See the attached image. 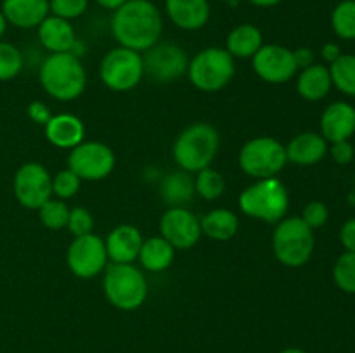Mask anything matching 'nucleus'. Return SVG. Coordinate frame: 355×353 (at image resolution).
Segmentation results:
<instances>
[{"label":"nucleus","mask_w":355,"mask_h":353,"mask_svg":"<svg viewBox=\"0 0 355 353\" xmlns=\"http://www.w3.org/2000/svg\"><path fill=\"white\" fill-rule=\"evenodd\" d=\"M28 116H30V120L33 121V123L37 125H47V121L52 118V113L51 109H49L47 104L40 102V100H33V102L28 106Z\"/></svg>","instance_id":"58836bf2"},{"label":"nucleus","mask_w":355,"mask_h":353,"mask_svg":"<svg viewBox=\"0 0 355 353\" xmlns=\"http://www.w3.org/2000/svg\"><path fill=\"white\" fill-rule=\"evenodd\" d=\"M355 134V107L345 100L329 104L321 116V135L326 142L350 141Z\"/></svg>","instance_id":"dca6fc26"},{"label":"nucleus","mask_w":355,"mask_h":353,"mask_svg":"<svg viewBox=\"0 0 355 353\" xmlns=\"http://www.w3.org/2000/svg\"><path fill=\"white\" fill-rule=\"evenodd\" d=\"M38 40L51 54H58V52H71L78 38L75 28L68 19L47 16L38 24Z\"/></svg>","instance_id":"412c9836"},{"label":"nucleus","mask_w":355,"mask_h":353,"mask_svg":"<svg viewBox=\"0 0 355 353\" xmlns=\"http://www.w3.org/2000/svg\"><path fill=\"white\" fill-rule=\"evenodd\" d=\"M101 80L114 92H128L141 83L144 76V62L141 52L127 47H116L101 61Z\"/></svg>","instance_id":"1a4fd4ad"},{"label":"nucleus","mask_w":355,"mask_h":353,"mask_svg":"<svg viewBox=\"0 0 355 353\" xmlns=\"http://www.w3.org/2000/svg\"><path fill=\"white\" fill-rule=\"evenodd\" d=\"M114 152L103 142H82L71 149L68 156V168L80 180H103L113 172Z\"/></svg>","instance_id":"f8f14e48"},{"label":"nucleus","mask_w":355,"mask_h":353,"mask_svg":"<svg viewBox=\"0 0 355 353\" xmlns=\"http://www.w3.org/2000/svg\"><path fill=\"white\" fill-rule=\"evenodd\" d=\"M290 206V194L286 185L276 176L260 179L246 187L239 196V208L255 220L277 224L283 220Z\"/></svg>","instance_id":"20e7f679"},{"label":"nucleus","mask_w":355,"mask_h":353,"mask_svg":"<svg viewBox=\"0 0 355 353\" xmlns=\"http://www.w3.org/2000/svg\"><path fill=\"white\" fill-rule=\"evenodd\" d=\"M104 242L111 263H134L139 258L144 239L137 227L125 224L114 227Z\"/></svg>","instance_id":"f3484780"},{"label":"nucleus","mask_w":355,"mask_h":353,"mask_svg":"<svg viewBox=\"0 0 355 353\" xmlns=\"http://www.w3.org/2000/svg\"><path fill=\"white\" fill-rule=\"evenodd\" d=\"M329 154L335 159L338 165H349L354 159V145L350 144V141H342V142H333L331 147H328Z\"/></svg>","instance_id":"4c0bfd02"},{"label":"nucleus","mask_w":355,"mask_h":353,"mask_svg":"<svg viewBox=\"0 0 355 353\" xmlns=\"http://www.w3.org/2000/svg\"><path fill=\"white\" fill-rule=\"evenodd\" d=\"M23 69V54L9 42H0V82L16 78Z\"/></svg>","instance_id":"473e14b6"},{"label":"nucleus","mask_w":355,"mask_h":353,"mask_svg":"<svg viewBox=\"0 0 355 353\" xmlns=\"http://www.w3.org/2000/svg\"><path fill=\"white\" fill-rule=\"evenodd\" d=\"M329 75L336 89L345 96L355 97V55L342 54L329 64Z\"/></svg>","instance_id":"cd10ccee"},{"label":"nucleus","mask_w":355,"mask_h":353,"mask_svg":"<svg viewBox=\"0 0 355 353\" xmlns=\"http://www.w3.org/2000/svg\"><path fill=\"white\" fill-rule=\"evenodd\" d=\"M220 145V137L210 123H193L184 128L173 142V159L180 170L198 173L208 168L215 159Z\"/></svg>","instance_id":"7ed1b4c3"},{"label":"nucleus","mask_w":355,"mask_h":353,"mask_svg":"<svg viewBox=\"0 0 355 353\" xmlns=\"http://www.w3.org/2000/svg\"><path fill=\"white\" fill-rule=\"evenodd\" d=\"M340 241L345 251L355 253V218H350L340 228Z\"/></svg>","instance_id":"ea45409f"},{"label":"nucleus","mask_w":355,"mask_h":353,"mask_svg":"<svg viewBox=\"0 0 355 353\" xmlns=\"http://www.w3.org/2000/svg\"><path fill=\"white\" fill-rule=\"evenodd\" d=\"M321 54H322V59H324L326 62H329V64H331V62H335L336 59L342 55V51H340V47L336 44H333V42H328V44H324V47H322Z\"/></svg>","instance_id":"79ce46f5"},{"label":"nucleus","mask_w":355,"mask_h":353,"mask_svg":"<svg viewBox=\"0 0 355 353\" xmlns=\"http://www.w3.org/2000/svg\"><path fill=\"white\" fill-rule=\"evenodd\" d=\"M331 28L336 37L355 40V0H342L331 12Z\"/></svg>","instance_id":"c85d7f7f"},{"label":"nucleus","mask_w":355,"mask_h":353,"mask_svg":"<svg viewBox=\"0 0 355 353\" xmlns=\"http://www.w3.org/2000/svg\"><path fill=\"white\" fill-rule=\"evenodd\" d=\"M66 227L69 228L75 237H80V235L92 234L94 230V217L87 208L76 206L73 210H69L68 217V225Z\"/></svg>","instance_id":"f704fd0d"},{"label":"nucleus","mask_w":355,"mask_h":353,"mask_svg":"<svg viewBox=\"0 0 355 353\" xmlns=\"http://www.w3.org/2000/svg\"><path fill=\"white\" fill-rule=\"evenodd\" d=\"M80 183L82 180L76 173H73L69 168L61 170L52 176V194H55L59 199H69V197L76 196V192L80 190Z\"/></svg>","instance_id":"72a5a7b5"},{"label":"nucleus","mask_w":355,"mask_h":353,"mask_svg":"<svg viewBox=\"0 0 355 353\" xmlns=\"http://www.w3.org/2000/svg\"><path fill=\"white\" fill-rule=\"evenodd\" d=\"M144 73H148L155 82L172 83L187 73L189 59L186 51L172 42H158L142 55Z\"/></svg>","instance_id":"9b49d317"},{"label":"nucleus","mask_w":355,"mask_h":353,"mask_svg":"<svg viewBox=\"0 0 355 353\" xmlns=\"http://www.w3.org/2000/svg\"><path fill=\"white\" fill-rule=\"evenodd\" d=\"M328 152V142L321 134L315 132H304L298 134L286 145L288 161L298 166L318 165Z\"/></svg>","instance_id":"4be33fe9"},{"label":"nucleus","mask_w":355,"mask_h":353,"mask_svg":"<svg viewBox=\"0 0 355 353\" xmlns=\"http://www.w3.org/2000/svg\"><path fill=\"white\" fill-rule=\"evenodd\" d=\"M201 234L214 241H229L236 235L239 228V220L231 210L217 208L201 218Z\"/></svg>","instance_id":"a878e982"},{"label":"nucleus","mask_w":355,"mask_h":353,"mask_svg":"<svg viewBox=\"0 0 355 353\" xmlns=\"http://www.w3.org/2000/svg\"><path fill=\"white\" fill-rule=\"evenodd\" d=\"M2 14L7 23L16 28L30 30L49 16V0H2Z\"/></svg>","instance_id":"6ab92c4d"},{"label":"nucleus","mask_w":355,"mask_h":353,"mask_svg":"<svg viewBox=\"0 0 355 353\" xmlns=\"http://www.w3.org/2000/svg\"><path fill=\"white\" fill-rule=\"evenodd\" d=\"M279 353H307V352H305V350H302V348H286V350H283V352H279Z\"/></svg>","instance_id":"49530a36"},{"label":"nucleus","mask_w":355,"mask_h":353,"mask_svg":"<svg viewBox=\"0 0 355 353\" xmlns=\"http://www.w3.org/2000/svg\"><path fill=\"white\" fill-rule=\"evenodd\" d=\"M111 33L120 47L146 52L162 38V12L151 0H127L113 10Z\"/></svg>","instance_id":"f257e3e1"},{"label":"nucleus","mask_w":355,"mask_h":353,"mask_svg":"<svg viewBox=\"0 0 355 353\" xmlns=\"http://www.w3.org/2000/svg\"><path fill=\"white\" fill-rule=\"evenodd\" d=\"M333 82L331 75H329L328 66L322 64H312L309 68L302 69L297 80V90L300 97L311 102H318L322 100L331 90Z\"/></svg>","instance_id":"5701e85b"},{"label":"nucleus","mask_w":355,"mask_h":353,"mask_svg":"<svg viewBox=\"0 0 355 353\" xmlns=\"http://www.w3.org/2000/svg\"><path fill=\"white\" fill-rule=\"evenodd\" d=\"M283 0H250V3L257 7H274V6H279Z\"/></svg>","instance_id":"c03bdc74"},{"label":"nucleus","mask_w":355,"mask_h":353,"mask_svg":"<svg viewBox=\"0 0 355 353\" xmlns=\"http://www.w3.org/2000/svg\"><path fill=\"white\" fill-rule=\"evenodd\" d=\"M165 9L170 21L186 31L201 30L210 19L208 0H166Z\"/></svg>","instance_id":"a211bd4d"},{"label":"nucleus","mask_w":355,"mask_h":353,"mask_svg":"<svg viewBox=\"0 0 355 353\" xmlns=\"http://www.w3.org/2000/svg\"><path fill=\"white\" fill-rule=\"evenodd\" d=\"M286 163V147L274 137L252 138L239 151V166L257 180L276 176Z\"/></svg>","instance_id":"6e6552de"},{"label":"nucleus","mask_w":355,"mask_h":353,"mask_svg":"<svg viewBox=\"0 0 355 353\" xmlns=\"http://www.w3.org/2000/svg\"><path fill=\"white\" fill-rule=\"evenodd\" d=\"M104 294L118 310L132 311L142 307L149 287L146 275L132 263H111L104 272Z\"/></svg>","instance_id":"39448f33"},{"label":"nucleus","mask_w":355,"mask_h":353,"mask_svg":"<svg viewBox=\"0 0 355 353\" xmlns=\"http://www.w3.org/2000/svg\"><path fill=\"white\" fill-rule=\"evenodd\" d=\"M194 189H196L198 196H201L203 199L215 201L224 194L225 180L222 173L208 166V168L198 172L196 179H194Z\"/></svg>","instance_id":"c756f323"},{"label":"nucleus","mask_w":355,"mask_h":353,"mask_svg":"<svg viewBox=\"0 0 355 353\" xmlns=\"http://www.w3.org/2000/svg\"><path fill=\"white\" fill-rule=\"evenodd\" d=\"M40 83L45 92L55 100L78 99L87 85V73L80 57L71 52L51 54L40 66Z\"/></svg>","instance_id":"f03ea898"},{"label":"nucleus","mask_w":355,"mask_h":353,"mask_svg":"<svg viewBox=\"0 0 355 353\" xmlns=\"http://www.w3.org/2000/svg\"><path fill=\"white\" fill-rule=\"evenodd\" d=\"M96 2L99 3L101 7H104V9H107V10H116L118 7L123 6V3L127 2V0H96Z\"/></svg>","instance_id":"37998d69"},{"label":"nucleus","mask_w":355,"mask_h":353,"mask_svg":"<svg viewBox=\"0 0 355 353\" xmlns=\"http://www.w3.org/2000/svg\"><path fill=\"white\" fill-rule=\"evenodd\" d=\"M263 45V35L260 28L255 24H239L236 26L231 33L227 35L225 40V51L232 55V57H241L248 59L253 57L260 47Z\"/></svg>","instance_id":"b1692460"},{"label":"nucleus","mask_w":355,"mask_h":353,"mask_svg":"<svg viewBox=\"0 0 355 353\" xmlns=\"http://www.w3.org/2000/svg\"><path fill=\"white\" fill-rule=\"evenodd\" d=\"M222 2H229V3H236L238 0H222Z\"/></svg>","instance_id":"de8ad7c7"},{"label":"nucleus","mask_w":355,"mask_h":353,"mask_svg":"<svg viewBox=\"0 0 355 353\" xmlns=\"http://www.w3.org/2000/svg\"><path fill=\"white\" fill-rule=\"evenodd\" d=\"M69 270L80 279H92L107 265L106 242L96 234L75 237L66 253Z\"/></svg>","instance_id":"ddd939ff"},{"label":"nucleus","mask_w":355,"mask_h":353,"mask_svg":"<svg viewBox=\"0 0 355 353\" xmlns=\"http://www.w3.org/2000/svg\"><path fill=\"white\" fill-rule=\"evenodd\" d=\"M38 217L40 221L51 230H61L68 225L69 208L62 199H49L42 208H38Z\"/></svg>","instance_id":"2f4dec72"},{"label":"nucleus","mask_w":355,"mask_h":353,"mask_svg":"<svg viewBox=\"0 0 355 353\" xmlns=\"http://www.w3.org/2000/svg\"><path fill=\"white\" fill-rule=\"evenodd\" d=\"M175 256V249L170 242L159 237H149L142 242L139 260L148 272H163L168 269Z\"/></svg>","instance_id":"bb28decb"},{"label":"nucleus","mask_w":355,"mask_h":353,"mask_svg":"<svg viewBox=\"0 0 355 353\" xmlns=\"http://www.w3.org/2000/svg\"><path fill=\"white\" fill-rule=\"evenodd\" d=\"M335 284L347 294H355V253L345 251L333 266Z\"/></svg>","instance_id":"7c9ffc66"},{"label":"nucleus","mask_w":355,"mask_h":353,"mask_svg":"<svg viewBox=\"0 0 355 353\" xmlns=\"http://www.w3.org/2000/svg\"><path fill=\"white\" fill-rule=\"evenodd\" d=\"M49 7H51L52 16L71 21L85 12L89 0H49Z\"/></svg>","instance_id":"c9c22d12"},{"label":"nucleus","mask_w":355,"mask_h":353,"mask_svg":"<svg viewBox=\"0 0 355 353\" xmlns=\"http://www.w3.org/2000/svg\"><path fill=\"white\" fill-rule=\"evenodd\" d=\"M7 19H6V16H3L2 14V10H0V38L3 37V33H6V30H7Z\"/></svg>","instance_id":"a18cd8bd"},{"label":"nucleus","mask_w":355,"mask_h":353,"mask_svg":"<svg viewBox=\"0 0 355 353\" xmlns=\"http://www.w3.org/2000/svg\"><path fill=\"white\" fill-rule=\"evenodd\" d=\"M236 73L234 57L225 48L208 47L198 52L187 66V76L198 90L218 92Z\"/></svg>","instance_id":"0eeeda50"},{"label":"nucleus","mask_w":355,"mask_h":353,"mask_svg":"<svg viewBox=\"0 0 355 353\" xmlns=\"http://www.w3.org/2000/svg\"><path fill=\"white\" fill-rule=\"evenodd\" d=\"M12 189L21 206L38 210L52 197V176L40 163H24L14 175Z\"/></svg>","instance_id":"9d476101"},{"label":"nucleus","mask_w":355,"mask_h":353,"mask_svg":"<svg viewBox=\"0 0 355 353\" xmlns=\"http://www.w3.org/2000/svg\"><path fill=\"white\" fill-rule=\"evenodd\" d=\"M295 55V62H297L298 69H305L309 66L314 64V52L307 47H302L298 51H293Z\"/></svg>","instance_id":"a19ab883"},{"label":"nucleus","mask_w":355,"mask_h":353,"mask_svg":"<svg viewBox=\"0 0 355 353\" xmlns=\"http://www.w3.org/2000/svg\"><path fill=\"white\" fill-rule=\"evenodd\" d=\"M159 194H162L163 201L173 206H186L196 194L194 189V179L191 176L189 172H172L162 180L159 185Z\"/></svg>","instance_id":"393cba45"},{"label":"nucleus","mask_w":355,"mask_h":353,"mask_svg":"<svg viewBox=\"0 0 355 353\" xmlns=\"http://www.w3.org/2000/svg\"><path fill=\"white\" fill-rule=\"evenodd\" d=\"M315 248L314 230L300 217H284L272 235V251L277 262L297 269L311 260Z\"/></svg>","instance_id":"423d86ee"},{"label":"nucleus","mask_w":355,"mask_h":353,"mask_svg":"<svg viewBox=\"0 0 355 353\" xmlns=\"http://www.w3.org/2000/svg\"><path fill=\"white\" fill-rule=\"evenodd\" d=\"M159 232L173 249H189L200 241L201 221L186 206H173L163 213Z\"/></svg>","instance_id":"2eb2a0df"},{"label":"nucleus","mask_w":355,"mask_h":353,"mask_svg":"<svg viewBox=\"0 0 355 353\" xmlns=\"http://www.w3.org/2000/svg\"><path fill=\"white\" fill-rule=\"evenodd\" d=\"M300 218L312 228V230H314V228L322 227V225L328 221L329 210L322 201H311V203L304 208V213H302Z\"/></svg>","instance_id":"e433bc0d"},{"label":"nucleus","mask_w":355,"mask_h":353,"mask_svg":"<svg viewBox=\"0 0 355 353\" xmlns=\"http://www.w3.org/2000/svg\"><path fill=\"white\" fill-rule=\"evenodd\" d=\"M252 59L253 71L257 73V76L263 82L274 83V85L290 82L298 71L293 51L283 47V45H262Z\"/></svg>","instance_id":"4468645a"},{"label":"nucleus","mask_w":355,"mask_h":353,"mask_svg":"<svg viewBox=\"0 0 355 353\" xmlns=\"http://www.w3.org/2000/svg\"><path fill=\"white\" fill-rule=\"evenodd\" d=\"M45 137L59 149H73L82 144L85 137V127L75 114H52L45 125Z\"/></svg>","instance_id":"aec40b11"}]
</instances>
